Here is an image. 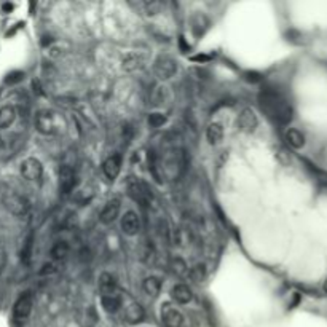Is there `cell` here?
Returning <instances> with one entry per match:
<instances>
[{
	"mask_svg": "<svg viewBox=\"0 0 327 327\" xmlns=\"http://www.w3.org/2000/svg\"><path fill=\"white\" fill-rule=\"evenodd\" d=\"M259 105L271 122H275L278 125H287L292 117H294V111L290 104L287 102V99L282 96L279 91L271 90V88H265L262 90L259 94Z\"/></svg>",
	"mask_w": 327,
	"mask_h": 327,
	"instance_id": "1",
	"label": "cell"
},
{
	"mask_svg": "<svg viewBox=\"0 0 327 327\" xmlns=\"http://www.w3.org/2000/svg\"><path fill=\"white\" fill-rule=\"evenodd\" d=\"M34 125L39 133L47 136H54L61 131L62 120L59 118L58 114H54L51 111H40L34 118Z\"/></svg>",
	"mask_w": 327,
	"mask_h": 327,
	"instance_id": "2",
	"label": "cell"
},
{
	"mask_svg": "<svg viewBox=\"0 0 327 327\" xmlns=\"http://www.w3.org/2000/svg\"><path fill=\"white\" fill-rule=\"evenodd\" d=\"M154 72L160 80H169L177 72V62L169 56H158L154 62Z\"/></svg>",
	"mask_w": 327,
	"mask_h": 327,
	"instance_id": "3",
	"label": "cell"
},
{
	"mask_svg": "<svg viewBox=\"0 0 327 327\" xmlns=\"http://www.w3.org/2000/svg\"><path fill=\"white\" fill-rule=\"evenodd\" d=\"M128 190H129V195L133 196V198L140 203L142 206H147L152 200V193L149 190L147 185L139 180V179H134V177H129L128 180Z\"/></svg>",
	"mask_w": 327,
	"mask_h": 327,
	"instance_id": "4",
	"label": "cell"
},
{
	"mask_svg": "<svg viewBox=\"0 0 327 327\" xmlns=\"http://www.w3.org/2000/svg\"><path fill=\"white\" fill-rule=\"evenodd\" d=\"M21 176L26 180H39L43 174V166L37 158H26L21 163Z\"/></svg>",
	"mask_w": 327,
	"mask_h": 327,
	"instance_id": "5",
	"label": "cell"
},
{
	"mask_svg": "<svg viewBox=\"0 0 327 327\" xmlns=\"http://www.w3.org/2000/svg\"><path fill=\"white\" fill-rule=\"evenodd\" d=\"M161 319L166 327H180L184 322V316L174 305L163 303L161 305Z\"/></svg>",
	"mask_w": 327,
	"mask_h": 327,
	"instance_id": "6",
	"label": "cell"
},
{
	"mask_svg": "<svg viewBox=\"0 0 327 327\" xmlns=\"http://www.w3.org/2000/svg\"><path fill=\"white\" fill-rule=\"evenodd\" d=\"M77 185V174L69 166H62L59 169V192L62 195H69Z\"/></svg>",
	"mask_w": 327,
	"mask_h": 327,
	"instance_id": "7",
	"label": "cell"
},
{
	"mask_svg": "<svg viewBox=\"0 0 327 327\" xmlns=\"http://www.w3.org/2000/svg\"><path fill=\"white\" fill-rule=\"evenodd\" d=\"M257 125H259V120H257V115L254 114L252 108H249V107L243 108L241 114H239V117H238L239 129H241L243 133H246V134H250V133H254V131H256Z\"/></svg>",
	"mask_w": 327,
	"mask_h": 327,
	"instance_id": "8",
	"label": "cell"
},
{
	"mask_svg": "<svg viewBox=\"0 0 327 327\" xmlns=\"http://www.w3.org/2000/svg\"><path fill=\"white\" fill-rule=\"evenodd\" d=\"M122 230L128 236H134L140 230V221L134 211H126L122 217Z\"/></svg>",
	"mask_w": 327,
	"mask_h": 327,
	"instance_id": "9",
	"label": "cell"
},
{
	"mask_svg": "<svg viewBox=\"0 0 327 327\" xmlns=\"http://www.w3.org/2000/svg\"><path fill=\"white\" fill-rule=\"evenodd\" d=\"M32 305H34V302H32L30 294L29 292L23 294V296H21L15 303V308H13L15 318L16 319H26L32 311Z\"/></svg>",
	"mask_w": 327,
	"mask_h": 327,
	"instance_id": "10",
	"label": "cell"
},
{
	"mask_svg": "<svg viewBox=\"0 0 327 327\" xmlns=\"http://www.w3.org/2000/svg\"><path fill=\"white\" fill-rule=\"evenodd\" d=\"M4 203H5L7 208L16 215H21V214H24L27 211V201L23 198V196H19L16 193H8L5 196Z\"/></svg>",
	"mask_w": 327,
	"mask_h": 327,
	"instance_id": "11",
	"label": "cell"
},
{
	"mask_svg": "<svg viewBox=\"0 0 327 327\" xmlns=\"http://www.w3.org/2000/svg\"><path fill=\"white\" fill-rule=\"evenodd\" d=\"M120 214V200L118 198H112L105 203V206L101 211L99 221L102 224H112Z\"/></svg>",
	"mask_w": 327,
	"mask_h": 327,
	"instance_id": "12",
	"label": "cell"
},
{
	"mask_svg": "<svg viewBox=\"0 0 327 327\" xmlns=\"http://www.w3.org/2000/svg\"><path fill=\"white\" fill-rule=\"evenodd\" d=\"M104 174L107 176L108 180H115L117 176L120 174V169H122V157L120 155H111L102 165Z\"/></svg>",
	"mask_w": 327,
	"mask_h": 327,
	"instance_id": "13",
	"label": "cell"
},
{
	"mask_svg": "<svg viewBox=\"0 0 327 327\" xmlns=\"http://www.w3.org/2000/svg\"><path fill=\"white\" fill-rule=\"evenodd\" d=\"M123 318L128 324H137L144 319V310L142 307H140L139 303L136 302H131L128 307L125 308V314H123Z\"/></svg>",
	"mask_w": 327,
	"mask_h": 327,
	"instance_id": "14",
	"label": "cell"
},
{
	"mask_svg": "<svg viewBox=\"0 0 327 327\" xmlns=\"http://www.w3.org/2000/svg\"><path fill=\"white\" fill-rule=\"evenodd\" d=\"M99 290L102 296H111L117 290V278L112 273H102L99 276Z\"/></svg>",
	"mask_w": 327,
	"mask_h": 327,
	"instance_id": "15",
	"label": "cell"
},
{
	"mask_svg": "<svg viewBox=\"0 0 327 327\" xmlns=\"http://www.w3.org/2000/svg\"><path fill=\"white\" fill-rule=\"evenodd\" d=\"M171 297L177 303H189L192 300V289L187 284H176L171 289Z\"/></svg>",
	"mask_w": 327,
	"mask_h": 327,
	"instance_id": "16",
	"label": "cell"
},
{
	"mask_svg": "<svg viewBox=\"0 0 327 327\" xmlns=\"http://www.w3.org/2000/svg\"><path fill=\"white\" fill-rule=\"evenodd\" d=\"M144 61H146V58H144L140 53H129V54H126V56L123 58L122 64H123V69H125V70L133 72V70H136V69L142 67Z\"/></svg>",
	"mask_w": 327,
	"mask_h": 327,
	"instance_id": "17",
	"label": "cell"
},
{
	"mask_svg": "<svg viewBox=\"0 0 327 327\" xmlns=\"http://www.w3.org/2000/svg\"><path fill=\"white\" fill-rule=\"evenodd\" d=\"M101 303H102V308L107 313H117L123 307V299L117 296V294H111V296H102Z\"/></svg>",
	"mask_w": 327,
	"mask_h": 327,
	"instance_id": "18",
	"label": "cell"
},
{
	"mask_svg": "<svg viewBox=\"0 0 327 327\" xmlns=\"http://www.w3.org/2000/svg\"><path fill=\"white\" fill-rule=\"evenodd\" d=\"M206 139H208V142L215 146L219 144L221 140L224 139V128L221 123H211L206 129Z\"/></svg>",
	"mask_w": 327,
	"mask_h": 327,
	"instance_id": "19",
	"label": "cell"
},
{
	"mask_svg": "<svg viewBox=\"0 0 327 327\" xmlns=\"http://www.w3.org/2000/svg\"><path fill=\"white\" fill-rule=\"evenodd\" d=\"M208 27H209V19L206 18L204 15L198 13V15L193 16V19H192V29H193L195 37H201Z\"/></svg>",
	"mask_w": 327,
	"mask_h": 327,
	"instance_id": "20",
	"label": "cell"
},
{
	"mask_svg": "<svg viewBox=\"0 0 327 327\" xmlns=\"http://www.w3.org/2000/svg\"><path fill=\"white\" fill-rule=\"evenodd\" d=\"M16 118V111L12 105H5L0 108V129H5L8 126H12Z\"/></svg>",
	"mask_w": 327,
	"mask_h": 327,
	"instance_id": "21",
	"label": "cell"
},
{
	"mask_svg": "<svg viewBox=\"0 0 327 327\" xmlns=\"http://www.w3.org/2000/svg\"><path fill=\"white\" fill-rule=\"evenodd\" d=\"M142 289L149 297H157L161 290V281L157 276H149L142 282Z\"/></svg>",
	"mask_w": 327,
	"mask_h": 327,
	"instance_id": "22",
	"label": "cell"
},
{
	"mask_svg": "<svg viewBox=\"0 0 327 327\" xmlns=\"http://www.w3.org/2000/svg\"><path fill=\"white\" fill-rule=\"evenodd\" d=\"M286 140H287V144L294 149H302L305 146V136L296 128H290L286 131Z\"/></svg>",
	"mask_w": 327,
	"mask_h": 327,
	"instance_id": "23",
	"label": "cell"
},
{
	"mask_svg": "<svg viewBox=\"0 0 327 327\" xmlns=\"http://www.w3.org/2000/svg\"><path fill=\"white\" fill-rule=\"evenodd\" d=\"M69 250H70V247H69L67 243L58 241L56 244L51 247V256H53V259H56V260H62V259H65L69 256Z\"/></svg>",
	"mask_w": 327,
	"mask_h": 327,
	"instance_id": "24",
	"label": "cell"
},
{
	"mask_svg": "<svg viewBox=\"0 0 327 327\" xmlns=\"http://www.w3.org/2000/svg\"><path fill=\"white\" fill-rule=\"evenodd\" d=\"M189 276H190V279L195 281V282L203 281L204 276H206V268H204V265H203V264H196L195 267H192L190 271H189Z\"/></svg>",
	"mask_w": 327,
	"mask_h": 327,
	"instance_id": "25",
	"label": "cell"
},
{
	"mask_svg": "<svg viewBox=\"0 0 327 327\" xmlns=\"http://www.w3.org/2000/svg\"><path fill=\"white\" fill-rule=\"evenodd\" d=\"M147 122H149V125H150L152 128H160V126H163V125L166 123V115H165V114H160V112L150 114Z\"/></svg>",
	"mask_w": 327,
	"mask_h": 327,
	"instance_id": "26",
	"label": "cell"
},
{
	"mask_svg": "<svg viewBox=\"0 0 327 327\" xmlns=\"http://www.w3.org/2000/svg\"><path fill=\"white\" fill-rule=\"evenodd\" d=\"M30 249H32V235H29V238L26 239L24 249L21 250V257H23L24 260H27L30 257Z\"/></svg>",
	"mask_w": 327,
	"mask_h": 327,
	"instance_id": "27",
	"label": "cell"
},
{
	"mask_svg": "<svg viewBox=\"0 0 327 327\" xmlns=\"http://www.w3.org/2000/svg\"><path fill=\"white\" fill-rule=\"evenodd\" d=\"M23 77H24L23 72H13V74L8 75L7 82H8V83H16V82H19V80H23Z\"/></svg>",
	"mask_w": 327,
	"mask_h": 327,
	"instance_id": "28",
	"label": "cell"
},
{
	"mask_svg": "<svg viewBox=\"0 0 327 327\" xmlns=\"http://www.w3.org/2000/svg\"><path fill=\"white\" fill-rule=\"evenodd\" d=\"M192 61H200V62H203V61H209V56H204V54H198V56H193V58H192Z\"/></svg>",
	"mask_w": 327,
	"mask_h": 327,
	"instance_id": "29",
	"label": "cell"
},
{
	"mask_svg": "<svg viewBox=\"0 0 327 327\" xmlns=\"http://www.w3.org/2000/svg\"><path fill=\"white\" fill-rule=\"evenodd\" d=\"M12 10H13V5H12V4H4V5H2V12H4V13L12 12Z\"/></svg>",
	"mask_w": 327,
	"mask_h": 327,
	"instance_id": "30",
	"label": "cell"
},
{
	"mask_svg": "<svg viewBox=\"0 0 327 327\" xmlns=\"http://www.w3.org/2000/svg\"><path fill=\"white\" fill-rule=\"evenodd\" d=\"M324 292L327 294V278H325V281H324Z\"/></svg>",
	"mask_w": 327,
	"mask_h": 327,
	"instance_id": "31",
	"label": "cell"
}]
</instances>
